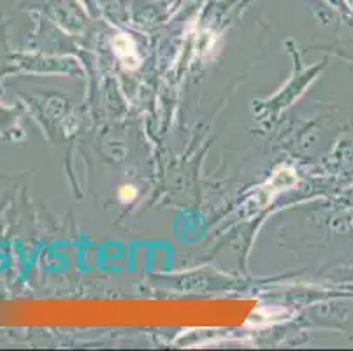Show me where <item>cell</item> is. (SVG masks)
<instances>
[{
  "label": "cell",
  "mask_w": 353,
  "mask_h": 351,
  "mask_svg": "<svg viewBox=\"0 0 353 351\" xmlns=\"http://www.w3.org/2000/svg\"><path fill=\"white\" fill-rule=\"evenodd\" d=\"M113 46H114V53L118 54V58L123 62L125 67H130V69L137 67V63H139V57H137L136 46H134V43L130 41V39L125 37V35H118V37L113 41Z\"/></svg>",
  "instance_id": "6da1fadb"
},
{
  "label": "cell",
  "mask_w": 353,
  "mask_h": 351,
  "mask_svg": "<svg viewBox=\"0 0 353 351\" xmlns=\"http://www.w3.org/2000/svg\"><path fill=\"white\" fill-rule=\"evenodd\" d=\"M137 197V188L134 185H123L118 190V199L121 202H132Z\"/></svg>",
  "instance_id": "7a4b0ae2"
}]
</instances>
